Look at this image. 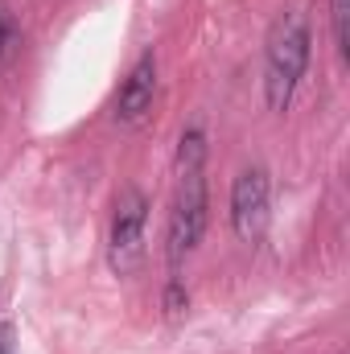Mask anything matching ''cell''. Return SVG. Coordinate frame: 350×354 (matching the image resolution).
<instances>
[{
    "instance_id": "cell-7",
    "label": "cell",
    "mask_w": 350,
    "mask_h": 354,
    "mask_svg": "<svg viewBox=\"0 0 350 354\" xmlns=\"http://www.w3.org/2000/svg\"><path fill=\"white\" fill-rule=\"evenodd\" d=\"M17 41H21V33H17V17L0 4V62L17 50Z\"/></svg>"
},
{
    "instance_id": "cell-5",
    "label": "cell",
    "mask_w": 350,
    "mask_h": 354,
    "mask_svg": "<svg viewBox=\"0 0 350 354\" xmlns=\"http://www.w3.org/2000/svg\"><path fill=\"white\" fill-rule=\"evenodd\" d=\"M153 99H157V54L145 50L128 79L120 83V95H116V120L120 124H140L149 111H153Z\"/></svg>"
},
{
    "instance_id": "cell-8",
    "label": "cell",
    "mask_w": 350,
    "mask_h": 354,
    "mask_svg": "<svg viewBox=\"0 0 350 354\" xmlns=\"http://www.w3.org/2000/svg\"><path fill=\"white\" fill-rule=\"evenodd\" d=\"M0 354H12V330L0 326Z\"/></svg>"
},
{
    "instance_id": "cell-4",
    "label": "cell",
    "mask_w": 350,
    "mask_h": 354,
    "mask_svg": "<svg viewBox=\"0 0 350 354\" xmlns=\"http://www.w3.org/2000/svg\"><path fill=\"white\" fill-rule=\"evenodd\" d=\"M268 202H272V185L264 165H248L231 185V227L243 243H260L268 231Z\"/></svg>"
},
{
    "instance_id": "cell-3",
    "label": "cell",
    "mask_w": 350,
    "mask_h": 354,
    "mask_svg": "<svg viewBox=\"0 0 350 354\" xmlns=\"http://www.w3.org/2000/svg\"><path fill=\"white\" fill-rule=\"evenodd\" d=\"M145 227H149V198L140 185H124L111 202V227H107V264L116 276H132L145 264Z\"/></svg>"
},
{
    "instance_id": "cell-6",
    "label": "cell",
    "mask_w": 350,
    "mask_h": 354,
    "mask_svg": "<svg viewBox=\"0 0 350 354\" xmlns=\"http://www.w3.org/2000/svg\"><path fill=\"white\" fill-rule=\"evenodd\" d=\"M347 0H330V21H334V46H338V54L347 58L350 54V33H347Z\"/></svg>"
},
{
    "instance_id": "cell-2",
    "label": "cell",
    "mask_w": 350,
    "mask_h": 354,
    "mask_svg": "<svg viewBox=\"0 0 350 354\" xmlns=\"http://www.w3.org/2000/svg\"><path fill=\"white\" fill-rule=\"evenodd\" d=\"M309 17L301 8H284L272 29H268V41H264V99H268V111H288L297 87L305 79V66H309Z\"/></svg>"
},
{
    "instance_id": "cell-1",
    "label": "cell",
    "mask_w": 350,
    "mask_h": 354,
    "mask_svg": "<svg viewBox=\"0 0 350 354\" xmlns=\"http://www.w3.org/2000/svg\"><path fill=\"white\" fill-rule=\"evenodd\" d=\"M210 218V198H206V132L202 124H190L177 140V189H174V210H169V239L165 256L169 268L190 260V252L202 243Z\"/></svg>"
}]
</instances>
